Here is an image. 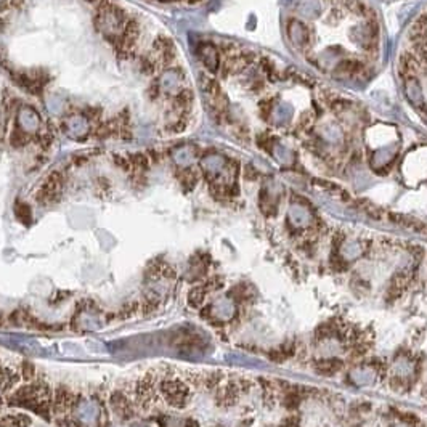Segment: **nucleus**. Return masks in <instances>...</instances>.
Segmentation results:
<instances>
[{
	"label": "nucleus",
	"mask_w": 427,
	"mask_h": 427,
	"mask_svg": "<svg viewBox=\"0 0 427 427\" xmlns=\"http://www.w3.org/2000/svg\"><path fill=\"white\" fill-rule=\"evenodd\" d=\"M113 162L118 165L121 170H124V172L132 170V162H130V157L126 156V154H113Z\"/></svg>",
	"instance_id": "15"
},
{
	"label": "nucleus",
	"mask_w": 427,
	"mask_h": 427,
	"mask_svg": "<svg viewBox=\"0 0 427 427\" xmlns=\"http://www.w3.org/2000/svg\"><path fill=\"white\" fill-rule=\"evenodd\" d=\"M63 185H64V175L60 170H53L52 173H48L45 182L42 183L39 191L35 193V199L42 202V204H50V202L58 199Z\"/></svg>",
	"instance_id": "3"
},
{
	"label": "nucleus",
	"mask_w": 427,
	"mask_h": 427,
	"mask_svg": "<svg viewBox=\"0 0 427 427\" xmlns=\"http://www.w3.org/2000/svg\"><path fill=\"white\" fill-rule=\"evenodd\" d=\"M89 2H95V0H89Z\"/></svg>",
	"instance_id": "23"
},
{
	"label": "nucleus",
	"mask_w": 427,
	"mask_h": 427,
	"mask_svg": "<svg viewBox=\"0 0 427 427\" xmlns=\"http://www.w3.org/2000/svg\"><path fill=\"white\" fill-rule=\"evenodd\" d=\"M350 378L357 386H368L376 381V371L371 366H358L352 370Z\"/></svg>",
	"instance_id": "6"
},
{
	"label": "nucleus",
	"mask_w": 427,
	"mask_h": 427,
	"mask_svg": "<svg viewBox=\"0 0 427 427\" xmlns=\"http://www.w3.org/2000/svg\"><path fill=\"white\" fill-rule=\"evenodd\" d=\"M140 71L144 72V74L148 76H153L154 71H156V64H154V60L148 55H144L140 58Z\"/></svg>",
	"instance_id": "14"
},
{
	"label": "nucleus",
	"mask_w": 427,
	"mask_h": 427,
	"mask_svg": "<svg viewBox=\"0 0 427 427\" xmlns=\"http://www.w3.org/2000/svg\"><path fill=\"white\" fill-rule=\"evenodd\" d=\"M148 97H149L151 100H156V98L159 97V85H157V81H154V84L149 85Z\"/></svg>",
	"instance_id": "20"
},
{
	"label": "nucleus",
	"mask_w": 427,
	"mask_h": 427,
	"mask_svg": "<svg viewBox=\"0 0 427 427\" xmlns=\"http://www.w3.org/2000/svg\"><path fill=\"white\" fill-rule=\"evenodd\" d=\"M35 143H37L42 149H48L53 143V134L50 132L48 129L43 130V132H40L39 135H35Z\"/></svg>",
	"instance_id": "13"
},
{
	"label": "nucleus",
	"mask_w": 427,
	"mask_h": 427,
	"mask_svg": "<svg viewBox=\"0 0 427 427\" xmlns=\"http://www.w3.org/2000/svg\"><path fill=\"white\" fill-rule=\"evenodd\" d=\"M159 394H161L162 400L172 408H183L190 402V387L185 382L177 378V376H165V378L159 382Z\"/></svg>",
	"instance_id": "1"
},
{
	"label": "nucleus",
	"mask_w": 427,
	"mask_h": 427,
	"mask_svg": "<svg viewBox=\"0 0 427 427\" xmlns=\"http://www.w3.org/2000/svg\"><path fill=\"white\" fill-rule=\"evenodd\" d=\"M13 212H14V217H16L21 223H24V225H29V223L32 222V211L27 202L16 201L13 206Z\"/></svg>",
	"instance_id": "8"
},
{
	"label": "nucleus",
	"mask_w": 427,
	"mask_h": 427,
	"mask_svg": "<svg viewBox=\"0 0 427 427\" xmlns=\"http://www.w3.org/2000/svg\"><path fill=\"white\" fill-rule=\"evenodd\" d=\"M235 315V303L230 299H219L209 307V316L215 321H228Z\"/></svg>",
	"instance_id": "4"
},
{
	"label": "nucleus",
	"mask_w": 427,
	"mask_h": 427,
	"mask_svg": "<svg viewBox=\"0 0 427 427\" xmlns=\"http://www.w3.org/2000/svg\"><path fill=\"white\" fill-rule=\"evenodd\" d=\"M244 175H246V178H248V180H256V178H257V175H259V172L254 169V165L249 164V165H246V169H244Z\"/></svg>",
	"instance_id": "18"
},
{
	"label": "nucleus",
	"mask_w": 427,
	"mask_h": 427,
	"mask_svg": "<svg viewBox=\"0 0 427 427\" xmlns=\"http://www.w3.org/2000/svg\"><path fill=\"white\" fill-rule=\"evenodd\" d=\"M132 427H144V426H139V424H134Z\"/></svg>",
	"instance_id": "22"
},
{
	"label": "nucleus",
	"mask_w": 427,
	"mask_h": 427,
	"mask_svg": "<svg viewBox=\"0 0 427 427\" xmlns=\"http://www.w3.org/2000/svg\"><path fill=\"white\" fill-rule=\"evenodd\" d=\"M361 68H363V64H361L360 61H357V60H345V61H341L337 64L334 72L339 77H347V76L357 74V72L361 71Z\"/></svg>",
	"instance_id": "7"
},
{
	"label": "nucleus",
	"mask_w": 427,
	"mask_h": 427,
	"mask_svg": "<svg viewBox=\"0 0 427 427\" xmlns=\"http://www.w3.org/2000/svg\"><path fill=\"white\" fill-rule=\"evenodd\" d=\"M310 124H312V116H310V113H303L302 118H300L299 126L300 127H308Z\"/></svg>",
	"instance_id": "21"
},
{
	"label": "nucleus",
	"mask_w": 427,
	"mask_h": 427,
	"mask_svg": "<svg viewBox=\"0 0 427 427\" xmlns=\"http://www.w3.org/2000/svg\"><path fill=\"white\" fill-rule=\"evenodd\" d=\"M273 100H264L259 103V111H260V118H262L264 121H269L270 114L273 113Z\"/></svg>",
	"instance_id": "16"
},
{
	"label": "nucleus",
	"mask_w": 427,
	"mask_h": 427,
	"mask_svg": "<svg viewBox=\"0 0 427 427\" xmlns=\"http://www.w3.org/2000/svg\"><path fill=\"white\" fill-rule=\"evenodd\" d=\"M72 421L79 423L82 427H95L101 421V410L92 400H79L71 410Z\"/></svg>",
	"instance_id": "2"
},
{
	"label": "nucleus",
	"mask_w": 427,
	"mask_h": 427,
	"mask_svg": "<svg viewBox=\"0 0 427 427\" xmlns=\"http://www.w3.org/2000/svg\"><path fill=\"white\" fill-rule=\"evenodd\" d=\"M100 114H101L100 108H87L85 110V118H89V119H98Z\"/></svg>",
	"instance_id": "19"
},
{
	"label": "nucleus",
	"mask_w": 427,
	"mask_h": 427,
	"mask_svg": "<svg viewBox=\"0 0 427 427\" xmlns=\"http://www.w3.org/2000/svg\"><path fill=\"white\" fill-rule=\"evenodd\" d=\"M129 157H130V162H132V169H135L139 173H143L149 169V157L144 153H134Z\"/></svg>",
	"instance_id": "10"
},
{
	"label": "nucleus",
	"mask_w": 427,
	"mask_h": 427,
	"mask_svg": "<svg viewBox=\"0 0 427 427\" xmlns=\"http://www.w3.org/2000/svg\"><path fill=\"white\" fill-rule=\"evenodd\" d=\"M196 182H198V175L194 170L185 169L182 173H180V183H182V186L185 188V190H193Z\"/></svg>",
	"instance_id": "12"
},
{
	"label": "nucleus",
	"mask_w": 427,
	"mask_h": 427,
	"mask_svg": "<svg viewBox=\"0 0 427 427\" xmlns=\"http://www.w3.org/2000/svg\"><path fill=\"white\" fill-rule=\"evenodd\" d=\"M193 100H194V95L191 90L188 89H183L180 90L177 93L175 100H173V106L177 108V110H182V111H188L193 105Z\"/></svg>",
	"instance_id": "9"
},
{
	"label": "nucleus",
	"mask_w": 427,
	"mask_h": 427,
	"mask_svg": "<svg viewBox=\"0 0 427 427\" xmlns=\"http://www.w3.org/2000/svg\"><path fill=\"white\" fill-rule=\"evenodd\" d=\"M10 143H11V146H14V148H23V146H26V144L29 143V137H27V134L24 132V130H21V129H13V132L10 134Z\"/></svg>",
	"instance_id": "11"
},
{
	"label": "nucleus",
	"mask_w": 427,
	"mask_h": 427,
	"mask_svg": "<svg viewBox=\"0 0 427 427\" xmlns=\"http://www.w3.org/2000/svg\"><path fill=\"white\" fill-rule=\"evenodd\" d=\"M257 144H259V148H262L265 151V153L272 154V151H273V139H270L269 135H259L257 137Z\"/></svg>",
	"instance_id": "17"
},
{
	"label": "nucleus",
	"mask_w": 427,
	"mask_h": 427,
	"mask_svg": "<svg viewBox=\"0 0 427 427\" xmlns=\"http://www.w3.org/2000/svg\"><path fill=\"white\" fill-rule=\"evenodd\" d=\"M198 55L209 71L217 72L220 63H219V52H217V48L214 45H211V43H202L198 48Z\"/></svg>",
	"instance_id": "5"
}]
</instances>
